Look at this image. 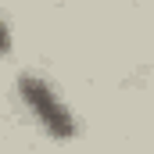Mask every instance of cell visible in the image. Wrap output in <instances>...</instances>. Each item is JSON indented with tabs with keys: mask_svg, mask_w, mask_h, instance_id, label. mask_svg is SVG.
Wrapping results in <instances>:
<instances>
[{
	"mask_svg": "<svg viewBox=\"0 0 154 154\" xmlns=\"http://www.w3.org/2000/svg\"><path fill=\"white\" fill-rule=\"evenodd\" d=\"M18 97L25 104V111L36 118V125L54 136V140H72L75 136V115L68 111V104L61 100V93L36 72H22L18 75Z\"/></svg>",
	"mask_w": 154,
	"mask_h": 154,
	"instance_id": "1",
	"label": "cell"
},
{
	"mask_svg": "<svg viewBox=\"0 0 154 154\" xmlns=\"http://www.w3.org/2000/svg\"><path fill=\"white\" fill-rule=\"evenodd\" d=\"M7 50H11V29H7V22L0 14V54H7Z\"/></svg>",
	"mask_w": 154,
	"mask_h": 154,
	"instance_id": "2",
	"label": "cell"
}]
</instances>
